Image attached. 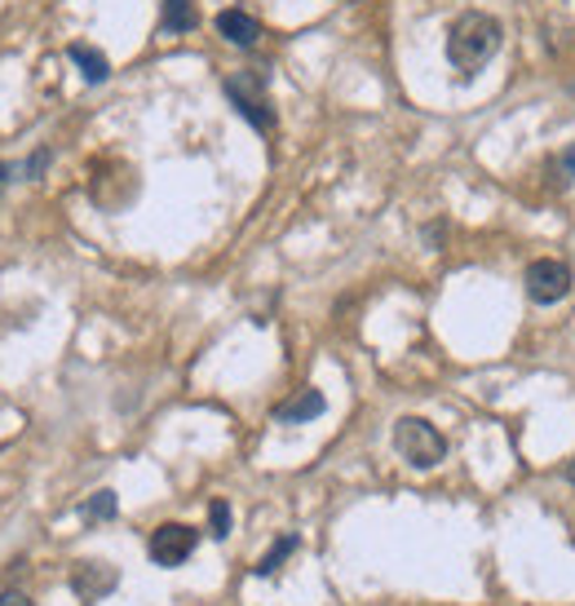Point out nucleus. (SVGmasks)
I'll list each match as a JSON object with an SVG mask.
<instances>
[{
    "mask_svg": "<svg viewBox=\"0 0 575 606\" xmlns=\"http://www.w3.org/2000/svg\"><path fill=\"white\" fill-rule=\"evenodd\" d=\"M522 283H527V296L535 301V306H553V301H562L571 292V266L557 261V257H540V261L527 266Z\"/></svg>",
    "mask_w": 575,
    "mask_h": 606,
    "instance_id": "obj_4",
    "label": "nucleus"
},
{
    "mask_svg": "<svg viewBox=\"0 0 575 606\" xmlns=\"http://www.w3.org/2000/svg\"><path fill=\"white\" fill-rule=\"evenodd\" d=\"M0 606H36V602L23 597V593H0Z\"/></svg>",
    "mask_w": 575,
    "mask_h": 606,
    "instance_id": "obj_16",
    "label": "nucleus"
},
{
    "mask_svg": "<svg viewBox=\"0 0 575 606\" xmlns=\"http://www.w3.org/2000/svg\"><path fill=\"white\" fill-rule=\"evenodd\" d=\"M72 588H76L85 602H98V597H107V593L116 588V566H107V562H85V566L72 575Z\"/></svg>",
    "mask_w": 575,
    "mask_h": 606,
    "instance_id": "obj_8",
    "label": "nucleus"
},
{
    "mask_svg": "<svg viewBox=\"0 0 575 606\" xmlns=\"http://www.w3.org/2000/svg\"><path fill=\"white\" fill-rule=\"evenodd\" d=\"M549 177L557 182V191H566V186L575 182V142H571L566 151H557V155H553V164H549Z\"/></svg>",
    "mask_w": 575,
    "mask_h": 606,
    "instance_id": "obj_13",
    "label": "nucleus"
},
{
    "mask_svg": "<svg viewBox=\"0 0 575 606\" xmlns=\"http://www.w3.org/2000/svg\"><path fill=\"white\" fill-rule=\"evenodd\" d=\"M394 447L412 469H434L447 456V439L425 416H399L394 421Z\"/></svg>",
    "mask_w": 575,
    "mask_h": 606,
    "instance_id": "obj_3",
    "label": "nucleus"
},
{
    "mask_svg": "<svg viewBox=\"0 0 575 606\" xmlns=\"http://www.w3.org/2000/svg\"><path fill=\"white\" fill-rule=\"evenodd\" d=\"M566 483H575V461H571V465H566Z\"/></svg>",
    "mask_w": 575,
    "mask_h": 606,
    "instance_id": "obj_18",
    "label": "nucleus"
},
{
    "mask_svg": "<svg viewBox=\"0 0 575 606\" xmlns=\"http://www.w3.org/2000/svg\"><path fill=\"white\" fill-rule=\"evenodd\" d=\"M10 177H14V169H10V164H0V191H6V182H10Z\"/></svg>",
    "mask_w": 575,
    "mask_h": 606,
    "instance_id": "obj_17",
    "label": "nucleus"
},
{
    "mask_svg": "<svg viewBox=\"0 0 575 606\" xmlns=\"http://www.w3.org/2000/svg\"><path fill=\"white\" fill-rule=\"evenodd\" d=\"M208 531H213L217 540L230 535V505H226V500H213V505H208Z\"/></svg>",
    "mask_w": 575,
    "mask_h": 606,
    "instance_id": "obj_14",
    "label": "nucleus"
},
{
    "mask_svg": "<svg viewBox=\"0 0 575 606\" xmlns=\"http://www.w3.org/2000/svg\"><path fill=\"white\" fill-rule=\"evenodd\" d=\"M50 160H54V155H50V151H45V147H41V151H36V155H32V160H28V164H23V169H19V173H23V177H28V182H36V177H41V173H45V169H50Z\"/></svg>",
    "mask_w": 575,
    "mask_h": 606,
    "instance_id": "obj_15",
    "label": "nucleus"
},
{
    "mask_svg": "<svg viewBox=\"0 0 575 606\" xmlns=\"http://www.w3.org/2000/svg\"><path fill=\"white\" fill-rule=\"evenodd\" d=\"M324 412H328V399L306 386V390H297L288 403L274 408V421H279V425H306V421H319Z\"/></svg>",
    "mask_w": 575,
    "mask_h": 606,
    "instance_id": "obj_7",
    "label": "nucleus"
},
{
    "mask_svg": "<svg viewBox=\"0 0 575 606\" xmlns=\"http://www.w3.org/2000/svg\"><path fill=\"white\" fill-rule=\"evenodd\" d=\"M213 28H217L221 41H230V45H239V50H252V45L265 36L261 23H257L248 10H221V14L213 19Z\"/></svg>",
    "mask_w": 575,
    "mask_h": 606,
    "instance_id": "obj_6",
    "label": "nucleus"
},
{
    "mask_svg": "<svg viewBox=\"0 0 575 606\" xmlns=\"http://www.w3.org/2000/svg\"><path fill=\"white\" fill-rule=\"evenodd\" d=\"M297 549H302V540H297V535H279V540H274V544H270V549H265V553L257 558V566H252V575H257V580H265V575H274V571L283 566V558H293Z\"/></svg>",
    "mask_w": 575,
    "mask_h": 606,
    "instance_id": "obj_11",
    "label": "nucleus"
},
{
    "mask_svg": "<svg viewBox=\"0 0 575 606\" xmlns=\"http://www.w3.org/2000/svg\"><path fill=\"white\" fill-rule=\"evenodd\" d=\"M221 89H226L230 107H235L257 133H270V129H274V107H270V94H265V72H257V67L235 72V76L221 80Z\"/></svg>",
    "mask_w": 575,
    "mask_h": 606,
    "instance_id": "obj_2",
    "label": "nucleus"
},
{
    "mask_svg": "<svg viewBox=\"0 0 575 606\" xmlns=\"http://www.w3.org/2000/svg\"><path fill=\"white\" fill-rule=\"evenodd\" d=\"M116 509H120L116 491H107V487H102V491H94V496L80 505V518H85V522H111V518H116Z\"/></svg>",
    "mask_w": 575,
    "mask_h": 606,
    "instance_id": "obj_12",
    "label": "nucleus"
},
{
    "mask_svg": "<svg viewBox=\"0 0 575 606\" xmlns=\"http://www.w3.org/2000/svg\"><path fill=\"white\" fill-rule=\"evenodd\" d=\"M500 41H505V28L491 14L469 10L447 28V63L469 80L500 54Z\"/></svg>",
    "mask_w": 575,
    "mask_h": 606,
    "instance_id": "obj_1",
    "label": "nucleus"
},
{
    "mask_svg": "<svg viewBox=\"0 0 575 606\" xmlns=\"http://www.w3.org/2000/svg\"><path fill=\"white\" fill-rule=\"evenodd\" d=\"M199 19H195V6L191 0H164V14H160V32L164 36H182L191 32Z\"/></svg>",
    "mask_w": 575,
    "mask_h": 606,
    "instance_id": "obj_10",
    "label": "nucleus"
},
{
    "mask_svg": "<svg viewBox=\"0 0 575 606\" xmlns=\"http://www.w3.org/2000/svg\"><path fill=\"white\" fill-rule=\"evenodd\" d=\"M195 544H199V531H195V527H186V522H164V527L151 531L147 553H151L155 566H182V562L195 553Z\"/></svg>",
    "mask_w": 575,
    "mask_h": 606,
    "instance_id": "obj_5",
    "label": "nucleus"
},
{
    "mask_svg": "<svg viewBox=\"0 0 575 606\" xmlns=\"http://www.w3.org/2000/svg\"><path fill=\"white\" fill-rule=\"evenodd\" d=\"M67 58L80 67V76H85L89 85H107L111 63H107V54H102V50H94V45H72V50H67Z\"/></svg>",
    "mask_w": 575,
    "mask_h": 606,
    "instance_id": "obj_9",
    "label": "nucleus"
}]
</instances>
